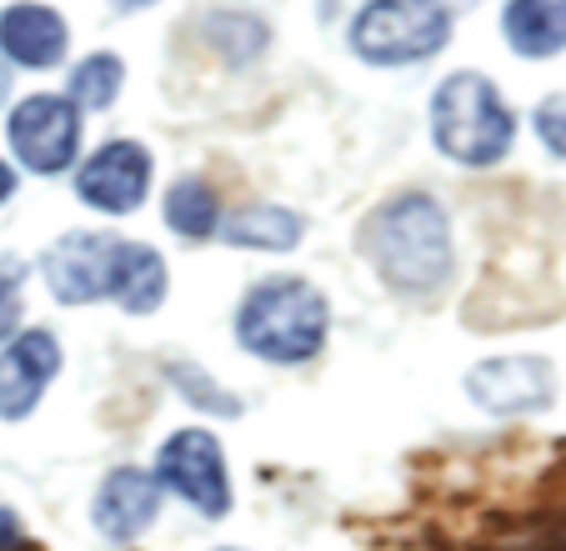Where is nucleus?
<instances>
[{
    "instance_id": "obj_1",
    "label": "nucleus",
    "mask_w": 566,
    "mask_h": 551,
    "mask_svg": "<svg viewBox=\"0 0 566 551\" xmlns=\"http://www.w3.org/2000/svg\"><path fill=\"white\" fill-rule=\"evenodd\" d=\"M356 251L396 297H431L451 281V216L427 191H396L356 231Z\"/></svg>"
},
{
    "instance_id": "obj_2",
    "label": "nucleus",
    "mask_w": 566,
    "mask_h": 551,
    "mask_svg": "<svg viewBox=\"0 0 566 551\" xmlns=\"http://www.w3.org/2000/svg\"><path fill=\"white\" fill-rule=\"evenodd\" d=\"M332 301L311 287L306 276H266L235 306V341L256 361L301 366L326 346Z\"/></svg>"
},
{
    "instance_id": "obj_3",
    "label": "nucleus",
    "mask_w": 566,
    "mask_h": 551,
    "mask_svg": "<svg viewBox=\"0 0 566 551\" xmlns=\"http://www.w3.org/2000/svg\"><path fill=\"white\" fill-rule=\"evenodd\" d=\"M431 141L457 166H496L516 146V116L502 85L481 71H457L431 91Z\"/></svg>"
},
{
    "instance_id": "obj_4",
    "label": "nucleus",
    "mask_w": 566,
    "mask_h": 551,
    "mask_svg": "<svg viewBox=\"0 0 566 551\" xmlns=\"http://www.w3.org/2000/svg\"><path fill=\"white\" fill-rule=\"evenodd\" d=\"M457 35V15L447 0H366L352 21V51L366 65H417L441 55Z\"/></svg>"
},
{
    "instance_id": "obj_5",
    "label": "nucleus",
    "mask_w": 566,
    "mask_h": 551,
    "mask_svg": "<svg viewBox=\"0 0 566 551\" xmlns=\"http://www.w3.org/2000/svg\"><path fill=\"white\" fill-rule=\"evenodd\" d=\"M156 487L176 491L181 501H191V511L221 521L231 511V471H226V451L216 432L186 426V432L166 436L156 451Z\"/></svg>"
},
{
    "instance_id": "obj_6",
    "label": "nucleus",
    "mask_w": 566,
    "mask_h": 551,
    "mask_svg": "<svg viewBox=\"0 0 566 551\" xmlns=\"http://www.w3.org/2000/svg\"><path fill=\"white\" fill-rule=\"evenodd\" d=\"M11 150L25 170L35 176H61L65 166H75L81 156V111L55 91H35L6 121Z\"/></svg>"
},
{
    "instance_id": "obj_7",
    "label": "nucleus",
    "mask_w": 566,
    "mask_h": 551,
    "mask_svg": "<svg viewBox=\"0 0 566 551\" xmlns=\"http://www.w3.org/2000/svg\"><path fill=\"white\" fill-rule=\"evenodd\" d=\"M150 150L140 141H106L75 170V196L101 216H130L150 196Z\"/></svg>"
},
{
    "instance_id": "obj_8",
    "label": "nucleus",
    "mask_w": 566,
    "mask_h": 551,
    "mask_svg": "<svg viewBox=\"0 0 566 551\" xmlns=\"http://www.w3.org/2000/svg\"><path fill=\"white\" fill-rule=\"evenodd\" d=\"M120 236L111 231H71L45 251V287L61 306H91L111 301V276H116Z\"/></svg>"
},
{
    "instance_id": "obj_9",
    "label": "nucleus",
    "mask_w": 566,
    "mask_h": 551,
    "mask_svg": "<svg viewBox=\"0 0 566 551\" xmlns=\"http://www.w3.org/2000/svg\"><path fill=\"white\" fill-rule=\"evenodd\" d=\"M467 396L492 416H532L556 402V366L546 356H492L471 366Z\"/></svg>"
},
{
    "instance_id": "obj_10",
    "label": "nucleus",
    "mask_w": 566,
    "mask_h": 551,
    "mask_svg": "<svg viewBox=\"0 0 566 551\" xmlns=\"http://www.w3.org/2000/svg\"><path fill=\"white\" fill-rule=\"evenodd\" d=\"M61 376V341L55 331L31 326L0 351V422H25L41 406L45 386Z\"/></svg>"
},
{
    "instance_id": "obj_11",
    "label": "nucleus",
    "mask_w": 566,
    "mask_h": 551,
    "mask_svg": "<svg viewBox=\"0 0 566 551\" xmlns=\"http://www.w3.org/2000/svg\"><path fill=\"white\" fill-rule=\"evenodd\" d=\"M71 51V25L55 6L41 0H15L0 11V55L21 71H51Z\"/></svg>"
},
{
    "instance_id": "obj_12",
    "label": "nucleus",
    "mask_w": 566,
    "mask_h": 551,
    "mask_svg": "<svg viewBox=\"0 0 566 551\" xmlns=\"http://www.w3.org/2000/svg\"><path fill=\"white\" fill-rule=\"evenodd\" d=\"M156 517H160V487L140 467H116L96 487V501H91V527L106 541L146 537Z\"/></svg>"
},
{
    "instance_id": "obj_13",
    "label": "nucleus",
    "mask_w": 566,
    "mask_h": 551,
    "mask_svg": "<svg viewBox=\"0 0 566 551\" xmlns=\"http://www.w3.org/2000/svg\"><path fill=\"white\" fill-rule=\"evenodd\" d=\"M166 291H171V276H166V261H160L156 246L120 241L116 276H111V301L120 311H130V316H150L166 301Z\"/></svg>"
},
{
    "instance_id": "obj_14",
    "label": "nucleus",
    "mask_w": 566,
    "mask_h": 551,
    "mask_svg": "<svg viewBox=\"0 0 566 551\" xmlns=\"http://www.w3.org/2000/svg\"><path fill=\"white\" fill-rule=\"evenodd\" d=\"M502 35L526 61L562 55L566 51V0H506Z\"/></svg>"
},
{
    "instance_id": "obj_15",
    "label": "nucleus",
    "mask_w": 566,
    "mask_h": 551,
    "mask_svg": "<svg viewBox=\"0 0 566 551\" xmlns=\"http://www.w3.org/2000/svg\"><path fill=\"white\" fill-rule=\"evenodd\" d=\"M216 236L226 246H241V251H296L301 236H306V221L296 211H286V206L256 201V206H241L235 216H226Z\"/></svg>"
},
{
    "instance_id": "obj_16",
    "label": "nucleus",
    "mask_w": 566,
    "mask_h": 551,
    "mask_svg": "<svg viewBox=\"0 0 566 551\" xmlns=\"http://www.w3.org/2000/svg\"><path fill=\"white\" fill-rule=\"evenodd\" d=\"M166 226H171L181 241H206V236L221 231V201H216V186L201 176H181L166 191Z\"/></svg>"
},
{
    "instance_id": "obj_17",
    "label": "nucleus",
    "mask_w": 566,
    "mask_h": 551,
    "mask_svg": "<svg viewBox=\"0 0 566 551\" xmlns=\"http://www.w3.org/2000/svg\"><path fill=\"white\" fill-rule=\"evenodd\" d=\"M120 85H126V61L111 55V51H96L71 71V81H65V101H71L75 111H111L116 96H120Z\"/></svg>"
},
{
    "instance_id": "obj_18",
    "label": "nucleus",
    "mask_w": 566,
    "mask_h": 551,
    "mask_svg": "<svg viewBox=\"0 0 566 551\" xmlns=\"http://www.w3.org/2000/svg\"><path fill=\"white\" fill-rule=\"evenodd\" d=\"M206 41H211L231 65H247L266 51V25H261L256 15H241V11H216L211 21H206Z\"/></svg>"
},
{
    "instance_id": "obj_19",
    "label": "nucleus",
    "mask_w": 566,
    "mask_h": 551,
    "mask_svg": "<svg viewBox=\"0 0 566 551\" xmlns=\"http://www.w3.org/2000/svg\"><path fill=\"white\" fill-rule=\"evenodd\" d=\"M166 382L191 406H201L206 416H241V402L231 392H221V382L211 372H201V366H191V361H166Z\"/></svg>"
},
{
    "instance_id": "obj_20",
    "label": "nucleus",
    "mask_w": 566,
    "mask_h": 551,
    "mask_svg": "<svg viewBox=\"0 0 566 551\" xmlns=\"http://www.w3.org/2000/svg\"><path fill=\"white\" fill-rule=\"evenodd\" d=\"M532 131H536V141H542L552 156L566 160V96H546L542 106H536V116H532Z\"/></svg>"
},
{
    "instance_id": "obj_21",
    "label": "nucleus",
    "mask_w": 566,
    "mask_h": 551,
    "mask_svg": "<svg viewBox=\"0 0 566 551\" xmlns=\"http://www.w3.org/2000/svg\"><path fill=\"white\" fill-rule=\"evenodd\" d=\"M21 291L11 287V281H0V346L15 336V326H21Z\"/></svg>"
},
{
    "instance_id": "obj_22",
    "label": "nucleus",
    "mask_w": 566,
    "mask_h": 551,
    "mask_svg": "<svg viewBox=\"0 0 566 551\" xmlns=\"http://www.w3.org/2000/svg\"><path fill=\"white\" fill-rule=\"evenodd\" d=\"M21 547V517L11 507H0V551H15Z\"/></svg>"
},
{
    "instance_id": "obj_23",
    "label": "nucleus",
    "mask_w": 566,
    "mask_h": 551,
    "mask_svg": "<svg viewBox=\"0 0 566 551\" xmlns=\"http://www.w3.org/2000/svg\"><path fill=\"white\" fill-rule=\"evenodd\" d=\"M15 196V166H6V160H0V206L11 201Z\"/></svg>"
},
{
    "instance_id": "obj_24",
    "label": "nucleus",
    "mask_w": 566,
    "mask_h": 551,
    "mask_svg": "<svg viewBox=\"0 0 566 551\" xmlns=\"http://www.w3.org/2000/svg\"><path fill=\"white\" fill-rule=\"evenodd\" d=\"M111 6H116V11H146V6H156V0H111Z\"/></svg>"
},
{
    "instance_id": "obj_25",
    "label": "nucleus",
    "mask_w": 566,
    "mask_h": 551,
    "mask_svg": "<svg viewBox=\"0 0 566 551\" xmlns=\"http://www.w3.org/2000/svg\"><path fill=\"white\" fill-rule=\"evenodd\" d=\"M11 96V71H6V61H0V101Z\"/></svg>"
},
{
    "instance_id": "obj_26",
    "label": "nucleus",
    "mask_w": 566,
    "mask_h": 551,
    "mask_svg": "<svg viewBox=\"0 0 566 551\" xmlns=\"http://www.w3.org/2000/svg\"><path fill=\"white\" fill-rule=\"evenodd\" d=\"M221 551H235V547H221Z\"/></svg>"
}]
</instances>
